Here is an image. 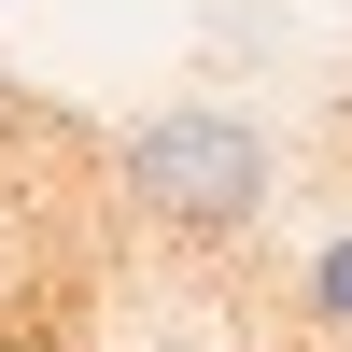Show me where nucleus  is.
<instances>
[{"mask_svg":"<svg viewBox=\"0 0 352 352\" xmlns=\"http://www.w3.org/2000/svg\"><path fill=\"white\" fill-rule=\"evenodd\" d=\"M127 197L155 226H254V197H268V141L240 127V113H169V127L127 141Z\"/></svg>","mask_w":352,"mask_h":352,"instance_id":"obj_1","label":"nucleus"}]
</instances>
